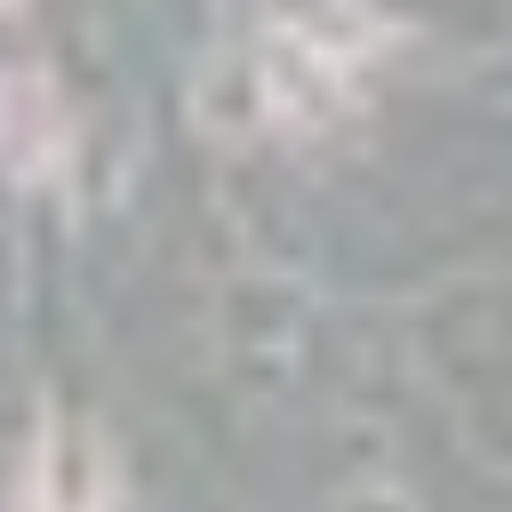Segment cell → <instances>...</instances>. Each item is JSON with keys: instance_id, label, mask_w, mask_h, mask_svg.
Returning <instances> with one entry per match:
<instances>
[{"instance_id": "obj_2", "label": "cell", "mask_w": 512, "mask_h": 512, "mask_svg": "<svg viewBox=\"0 0 512 512\" xmlns=\"http://www.w3.org/2000/svg\"><path fill=\"white\" fill-rule=\"evenodd\" d=\"M8 128H24V168H40V160L56 152V112H48V96H40V80H24V88H8Z\"/></svg>"}, {"instance_id": "obj_1", "label": "cell", "mask_w": 512, "mask_h": 512, "mask_svg": "<svg viewBox=\"0 0 512 512\" xmlns=\"http://www.w3.org/2000/svg\"><path fill=\"white\" fill-rule=\"evenodd\" d=\"M32 512H104V472L96 448L72 432H48L32 456Z\"/></svg>"}]
</instances>
